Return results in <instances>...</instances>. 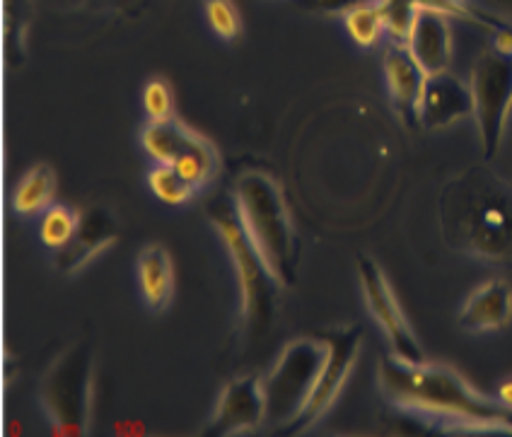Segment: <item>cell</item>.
Here are the masks:
<instances>
[{
  "label": "cell",
  "instance_id": "obj_1",
  "mask_svg": "<svg viewBox=\"0 0 512 437\" xmlns=\"http://www.w3.org/2000/svg\"><path fill=\"white\" fill-rule=\"evenodd\" d=\"M377 387L387 404L423 433H510L512 409L481 394L452 367L404 363L387 355L377 365Z\"/></svg>",
  "mask_w": 512,
  "mask_h": 437
},
{
  "label": "cell",
  "instance_id": "obj_2",
  "mask_svg": "<svg viewBox=\"0 0 512 437\" xmlns=\"http://www.w3.org/2000/svg\"><path fill=\"white\" fill-rule=\"evenodd\" d=\"M447 247L488 266H512V184L491 167H469L440 194Z\"/></svg>",
  "mask_w": 512,
  "mask_h": 437
},
{
  "label": "cell",
  "instance_id": "obj_3",
  "mask_svg": "<svg viewBox=\"0 0 512 437\" xmlns=\"http://www.w3.org/2000/svg\"><path fill=\"white\" fill-rule=\"evenodd\" d=\"M232 206L244 235L264 259L276 283L281 288L293 283L295 232L288 203L276 179L261 170L242 172L232 186Z\"/></svg>",
  "mask_w": 512,
  "mask_h": 437
},
{
  "label": "cell",
  "instance_id": "obj_4",
  "mask_svg": "<svg viewBox=\"0 0 512 437\" xmlns=\"http://www.w3.org/2000/svg\"><path fill=\"white\" fill-rule=\"evenodd\" d=\"M39 401L56 435L78 437L90 430L95 404V353L87 341L63 351L39 384Z\"/></svg>",
  "mask_w": 512,
  "mask_h": 437
},
{
  "label": "cell",
  "instance_id": "obj_5",
  "mask_svg": "<svg viewBox=\"0 0 512 437\" xmlns=\"http://www.w3.org/2000/svg\"><path fill=\"white\" fill-rule=\"evenodd\" d=\"M329 346L322 339H293L278 358L273 360L261 384H264L266 396V425L273 430L288 428L290 423L298 421L305 411L307 401L314 392V384L319 380L324 363H327Z\"/></svg>",
  "mask_w": 512,
  "mask_h": 437
},
{
  "label": "cell",
  "instance_id": "obj_6",
  "mask_svg": "<svg viewBox=\"0 0 512 437\" xmlns=\"http://www.w3.org/2000/svg\"><path fill=\"white\" fill-rule=\"evenodd\" d=\"M211 220L225 249H228L232 266H235L237 283H240L242 322L247 326V334H264L266 329H271L273 312H276V290L281 285L276 283L264 259L249 242V237L244 235L235 206L220 203L211 211Z\"/></svg>",
  "mask_w": 512,
  "mask_h": 437
},
{
  "label": "cell",
  "instance_id": "obj_7",
  "mask_svg": "<svg viewBox=\"0 0 512 437\" xmlns=\"http://www.w3.org/2000/svg\"><path fill=\"white\" fill-rule=\"evenodd\" d=\"M469 85L481 155L484 160H493L500 153L512 116V56L488 46L471 66Z\"/></svg>",
  "mask_w": 512,
  "mask_h": 437
},
{
  "label": "cell",
  "instance_id": "obj_8",
  "mask_svg": "<svg viewBox=\"0 0 512 437\" xmlns=\"http://www.w3.org/2000/svg\"><path fill=\"white\" fill-rule=\"evenodd\" d=\"M141 143L155 162L172 165L196 191L211 184L218 174L220 157L215 145L174 116L165 121H148Z\"/></svg>",
  "mask_w": 512,
  "mask_h": 437
},
{
  "label": "cell",
  "instance_id": "obj_9",
  "mask_svg": "<svg viewBox=\"0 0 512 437\" xmlns=\"http://www.w3.org/2000/svg\"><path fill=\"white\" fill-rule=\"evenodd\" d=\"M356 271L365 307H368L370 317L375 319L384 339H387L389 355L404 360V363H423V360H428L380 264L368 254H358Z\"/></svg>",
  "mask_w": 512,
  "mask_h": 437
},
{
  "label": "cell",
  "instance_id": "obj_10",
  "mask_svg": "<svg viewBox=\"0 0 512 437\" xmlns=\"http://www.w3.org/2000/svg\"><path fill=\"white\" fill-rule=\"evenodd\" d=\"M324 341H327L329 346L327 363H324L322 372H319V380L314 384V392L310 396V401H307L305 411H302L298 421L290 423L283 433L300 435L312 430L314 425L334 409L343 387H346L353 370H356L360 348H363V334H360L358 326H343V329L329 331V334H324Z\"/></svg>",
  "mask_w": 512,
  "mask_h": 437
},
{
  "label": "cell",
  "instance_id": "obj_11",
  "mask_svg": "<svg viewBox=\"0 0 512 437\" xmlns=\"http://www.w3.org/2000/svg\"><path fill=\"white\" fill-rule=\"evenodd\" d=\"M266 425V396L259 375H242L230 380L218 396L211 421L203 435L232 437L254 433Z\"/></svg>",
  "mask_w": 512,
  "mask_h": 437
},
{
  "label": "cell",
  "instance_id": "obj_12",
  "mask_svg": "<svg viewBox=\"0 0 512 437\" xmlns=\"http://www.w3.org/2000/svg\"><path fill=\"white\" fill-rule=\"evenodd\" d=\"M450 17V10L433 3H418L416 10H413L404 44L428 75L450 71L452 66L455 34H452Z\"/></svg>",
  "mask_w": 512,
  "mask_h": 437
},
{
  "label": "cell",
  "instance_id": "obj_13",
  "mask_svg": "<svg viewBox=\"0 0 512 437\" xmlns=\"http://www.w3.org/2000/svg\"><path fill=\"white\" fill-rule=\"evenodd\" d=\"M416 119L418 126L428 131H445V128L474 119V95H471L469 80L459 78L452 71L426 75Z\"/></svg>",
  "mask_w": 512,
  "mask_h": 437
},
{
  "label": "cell",
  "instance_id": "obj_14",
  "mask_svg": "<svg viewBox=\"0 0 512 437\" xmlns=\"http://www.w3.org/2000/svg\"><path fill=\"white\" fill-rule=\"evenodd\" d=\"M457 322L469 334H493L512 322V288L503 278H488L464 297Z\"/></svg>",
  "mask_w": 512,
  "mask_h": 437
},
{
  "label": "cell",
  "instance_id": "obj_15",
  "mask_svg": "<svg viewBox=\"0 0 512 437\" xmlns=\"http://www.w3.org/2000/svg\"><path fill=\"white\" fill-rule=\"evenodd\" d=\"M382 71L389 99H392L397 114L406 124H418V99H421L428 73L401 42H389L382 58Z\"/></svg>",
  "mask_w": 512,
  "mask_h": 437
},
{
  "label": "cell",
  "instance_id": "obj_16",
  "mask_svg": "<svg viewBox=\"0 0 512 437\" xmlns=\"http://www.w3.org/2000/svg\"><path fill=\"white\" fill-rule=\"evenodd\" d=\"M116 220L114 215L104 208H90L83 218L80 227L68 247L56 252V268L61 273H78L85 266H90L102 252L116 242Z\"/></svg>",
  "mask_w": 512,
  "mask_h": 437
},
{
  "label": "cell",
  "instance_id": "obj_17",
  "mask_svg": "<svg viewBox=\"0 0 512 437\" xmlns=\"http://www.w3.org/2000/svg\"><path fill=\"white\" fill-rule=\"evenodd\" d=\"M138 285H141V295L145 307L150 312H162L172 300L174 290V268L172 256L167 254L165 247L160 244H148L141 249L136 261Z\"/></svg>",
  "mask_w": 512,
  "mask_h": 437
},
{
  "label": "cell",
  "instance_id": "obj_18",
  "mask_svg": "<svg viewBox=\"0 0 512 437\" xmlns=\"http://www.w3.org/2000/svg\"><path fill=\"white\" fill-rule=\"evenodd\" d=\"M56 196V172L49 165H34L25 177L20 179L13 191L15 213L32 215L44 213L54 203Z\"/></svg>",
  "mask_w": 512,
  "mask_h": 437
},
{
  "label": "cell",
  "instance_id": "obj_19",
  "mask_svg": "<svg viewBox=\"0 0 512 437\" xmlns=\"http://www.w3.org/2000/svg\"><path fill=\"white\" fill-rule=\"evenodd\" d=\"M341 17L348 37L358 46H363V49H372V46H377L387 37L380 0H360Z\"/></svg>",
  "mask_w": 512,
  "mask_h": 437
},
{
  "label": "cell",
  "instance_id": "obj_20",
  "mask_svg": "<svg viewBox=\"0 0 512 437\" xmlns=\"http://www.w3.org/2000/svg\"><path fill=\"white\" fill-rule=\"evenodd\" d=\"M80 218L75 211L68 206H61V203H51L49 208L42 213V220H39V237L49 249L54 252H61L63 247H68L80 227Z\"/></svg>",
  "mask_w": 512,
  "mask_h": 437
},
{
  "label": "cell",
  "instance_id": "obj_21",
  "mask_svg": "<svg viewBox=\"0 0 512 437\" xmlns=\"http://www.w3.org/2000/svg\"><path fill=\"white\" fill-rule=\"evenodd\" d=\"M148 184L153 194L167 206H184L196 194L194 186L186 182L182 174L172 165H162V162H155L153 170L148 172Z\"/></svg>",
  "mask_w": 512,
  "mask_h": 437
},
{
  "label": "cell",
  "instance_id": "obj_22",
  "mask_svg": "<svg viewBox=\"0 0 512 437\" xmlns=\"http://www.w3.org/2000/svg\"><path fill=\"white\" fill-rule=\"evenodd\" d=\"M206 20L225 42H235L244 29L242 13L235 0H206Z\"/></svg>",
  "mask_w": 512,
  "mask_h": 437
},
{
  "label": "cell",
  "instance_id": "obj_23",
  "mask_svg": "<svg viewBox=\"0 0 512 437\" xmlns=\"http://www.w3.org/2000/svg\"><path fill=\"white\" fill-rule=\"evenodd\" d=\"M143 109L148 121H165L174 116L172 87L165 78H153L143 90Z\"/></svg>",
  "mask_w": 512,
  "mask_h": 437
},
{
  "label": "cell",
  "instance_id": "obj_24",
  "mask_svg": "<svg viewBox=\"0 0 512 437\" xmlns=\"http://www.w3.org/2000/svg\"><path fill=\"white\" fill-rule=\"evenodd\" d=\"M293 8L302 10V13H314V15H343L346 10H351L353 5L360 0H288Z\"/></svg>",
  "mask_w": 512,
  "mask_h": 437
},
{
  "label": "cell",
  "instance_id": "obj_25",
  "mask_svg": "<svg viewBox=\"0 0 512 437\" xmlns=\"http://www.w3.org/2000/svg\"><path fill=\"white\" fill-rule=\"evenodd\" d=\"M496 396L500 401H503L505 406H510V409H512V380H505L503 384H500Z\"/></svg>",
  "mask_w": 512,
  "mask_h": 437
},
{
  "label": "cell",
  "instance_id": "obj_26",
  "mask_svg": "<svg viewBox=\"0 0 512 437\" xmlns=\"http://www.w3.org/2000/svg\"><path fill=\"white\" fill-rule=\"evenodd\" d=\"M493 5V10H498L500 15L512 17V0H488Z\"/></svg>",
  "mask_w": 512,
  "mask_h": 437
},
{
  "label": "cell",
  "instance_id": "obj_27",
  "mask_svg": "<svg viewBox=\"0 0 512 437\" xmlns=\"http://www.w3.org/2000/svg\"><path fill=\"white\" fill-rule=\"evenodd\" d=\"M450 3H452V5H457V8H464L462 0H450Z\"/></svg>",
  "mask_w": 512,
  "mask_h": 437
}]
</instances>
